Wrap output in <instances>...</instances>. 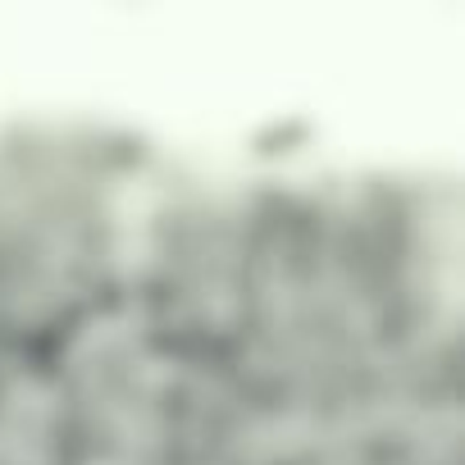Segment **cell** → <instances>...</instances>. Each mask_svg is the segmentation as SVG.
I'll list each match as a JSON object with an SVG mask.
<instances>
[{
    "mask_svg": "<svg viewBox=\"0 0 465 465\" xmlns=\"http://www.w3.org/2000/svg\"><path fill=\"white\" fill-rule=\"evenodd\" d=\"M92 465H223L242 406L228 356L128 311L64 356Z\"/></svg>",
    "mask_w": 465,
    "mask_h": 465,
    "instance_id": "7a4b0ae2",
    "label": "cell"
},
{
    "mask_svg": "<svg viewBox=\"0 0 465 465\" xmlns=\"http://www.w3.org/2000/svg\"><path fill=\"white\" fill-rule=\"evenodd\" d=\"M155 169L110 128H0V347L64 361L124 315Z\"/></svg>",
    "mask_w": 465,
    "mask_h": 465,
    "instance_id": "6da1fadb",
    "label": "cell"
},
{
    "mask_svg": "<svg viewBox=\"0 0 465 465\" xmlns=\"http://www.w3.org/2000/svg\"><path fill=\"white\" fill-rule=\"evenodd\" d=\"M0 465H92L83 411L60 356L0 347Z\"/></svg>",
    "mask_w": 465,
    "mask_h": 465,
    "instance_id": "3957f363",
    "label": "cell"
}]
</instances>
